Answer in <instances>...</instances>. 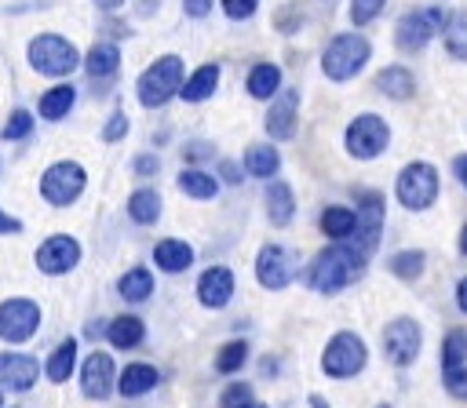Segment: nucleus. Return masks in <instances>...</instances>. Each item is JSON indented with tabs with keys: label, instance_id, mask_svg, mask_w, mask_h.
<instances>
[{
	"label": "nucleus",
	"instance_id": "44",
	"mask_svg": "<svg viewBox=\"0 0 467 408\" xmlns=\"http://www.w3.org/2000/svg\"><path fill=\"white\" fill-rule=\"evenodd\" d=\"M441 390H445L449 397H456V401H467V364L445 368V372H441Z\"/></svg>",
	"mask_w": 467,
	"mask_h": 408
},
{
	"label": "nucleus",
	"instance_id": "12",
	"mask_svg": "<svg viewBox=\"0 0 467 408\" xmlns=\"http://www.w3.org/2000/svg\"><path fill=\"white\" fill-rule=\"evenodd\" d=\"M299 277V251L277 240H266L255 251V284L266 291H285Z\"/></svg>",
	"mask_w": 467,
	"mask_h": 408
},
{
	"label": "nucleus",
	"instance_id": "18",
	"mask_svg": "<svg viewBox=\"0 0 467 408\" xmlns=\"http://www.w3.org/2000/svg\"><path fill=\"white\" fill-rule=\"evenodd\" d=\"M40 379V361L29 357V353H18V350H4L0 353V386L11 390V393H26L33 390Z\"/></svg>",
	"mask_w": 467,
	"mask_h": 408
},
{
	"label": "nucleus",
	"instance_id": "38",
	"mask_svg": "<svg viewBox=\"0 0 467 408\" xmlns=\"http://www.w3.org/2000/svg\"><path fill=\"white\" fill-rule=\"evenodd\" d=\"M303 26H306V7H303L299 0H288V4H281V7L274 11V29H277V33L296 36Z\"/></svg>",
	"mask_w": 467,
	"mask_h": 408
},
{
	"label": "nucleus",
	"instance_id": "34",
	"mask_svg": "<svg viewBox=\"0 0 467 408\" xmlns=\"http://www.w3.org/2000/svg\"><path fill=\"white\" fill-rule=\"evenodd\" d=\"M441 47L452 62H467V7L449 11V22L441 29Z\"/></svg>",
	"mask_w": 467,
	"mask_h": 408
},
{
	"label": "nucleus",
	"instance_id": "1",
	"mask_svg": "<svg viewBox=\"0 0 467 408\" xmlns=\"http://www.w3.org/2000/svg\"><path fill=\"white\" fill-rule=\"evenodd\" d=\"M368 251L358 248L354 240H328L310 262H306V288L317 291V295H339L343 288L358 284L368 270Z\"/></svg>",
	"mask_w": 467,
	"mask_h": 408
},
{
	"label": "nucleus",
	"instance_id": "33",
	"mask_svg": "<svg viewBox=\"0 0 467 408\" xmlns=\"http://www.w3.org/2000/svg\"><path fill=\"white\" fill-rule=\"evenodd\" d=\"M73 106H77V87H73L69 80H58L55 87H47V91L40 95L36 117H44V120H66V117L73 113Z\"/></svg>",
	"mask_w": 467,
	"mask_h": 408
},
{
	"label": "nucleus",
	"instance_id": "51",
	"mask_svg": "<svg viewBox=\"0 0 467 408\" xmlns=\"http://www.w3.org/2000/svg\"><path fill=\"white\" fill-rule=\"evenodd\" d=\"M452 299H456V310L467 317V273L456 280V288H452Z\"/></svg>",
	"mask_w": 467,
	"mask_h": 408
},
{
	"label": "nucleus",
	"instance_id": "25",
	"mask_svg": "<svg viewBox=\"0 0 467 408\" xmlns=\"http://www.w3.org/2000/svg\"><path fill=\"white\" fill-rule=\"evenodd\" d=\"M157 382H161V372H157L150 361H131V364H124L120 375H117V393L131 401V397H142V393L157 390Z\"/></svg>",
	"mask_w": 467,
	"mask_h": 408
},
{
	"label": "nucleus",
	"instance_id": "40",
	"mask_svg": "<svg viewBox=\"0 0 467 408\" xmlns=\"http://www.w3.org/2000/svg\"><path fill=\"white\" fill-rule=\"evenodd\" d=\"M387 4L390 0H347V18H350L354 29H365L387 11Z\"/></svg>",
	"mask_w": 467,
	"mask_h": 408
},
{
	"label": "nucleus",
	"instance_id": "36",
	"mask_svg": "<svg viewBox=\"0 0 467 408\" xmlns=\"http://www.w3.org/2000/svg\"><path fill=\"white\" fill-rule=\"evenodd\" d=\"M248 339H230V342H223L219 350H215V357H212V368L219 372V375H237L244 364H248Z\"/></svg>",
	"mask_w": 467,
	"mask_h": 408
},
{
	"label": "nucleus",
	"instance_id": "20",
	"mask_svg": "<svg viewBox=\"0 0 467 408\" xmlns=\"http://www.w3.org/2000/svg\"><path fill=\"white\" fill-rule=\"evenodd\" d=\"M263 208H266V222H270V226H277V230L292 226V222H296V211H299L296 189H292L285 178L263 182Z\"/></svg>",
	"mask_w": 467,
	"mask_h": 408
},
{
	"label": "nucleus",
	"instance_id": "21",
	"mask_svg": "<svg viewBox=\"0 0 467 408\" xmlns=\"http://www.w3.org/2000/svg\"><path fill=\"white\" fill-rule=\"evenodd\" d=\"M281 87H285V73H281L277 62L259 58V62L248 66V73H244V91H248V98H255V102H270V98L281 95Z\"/></svg>",
	"mask_w": 467,
	"mask_h": 408
},
{
	"label": "nucleus",
	"instance_id": "43",
	"mask_svg": "<svg viewBox=\"0 0 467 408\" xmlns=\"http://www.w3.org/2000/svg\"><path fill=\"white\" fill-rule=\"evenodd\" d=\"M128 131H131V120H128V113L124 109H113L109 117H106V124H102V142H120V138H128Z\"/></svg>",
	"mask_w": 467,
	"mask_h": 408
},
{
	"label": "nucleus",
	"instance_id": "58",
	"mask_svg": "<svg viewBox=\"0 0 467 408\" xmlns=\"http://www.w3.org/2000/svg\"><path fill=\"white\" fill-rule=\"evenodd\" d=\"M241 408H270V404H263V401H248V404H241Z\"/></svg>",
	"mask_w": 467,
	"mask_h": 408
},
{
	"label": "nucleus",
	"instance_id": "55",
	"mask_svg": "<svg viewBox=\"0 0 467 408\" xmlns=\"http://www.w3.org/2000/svg\"><path fill=\"white\" fill-rule=\"evenodd\" d=\"M157 7H161V0H139V18H150V15H157Z\"/></svg>",
	"mask_w": 467,
	"mask_h": 408
},
{
	"label": "nucleus",
	"instance_id": "9",
	"mask_svg": "<svg viewBox=\"0 0 467 408\" xmlns=\"http://www.w3.org/2000/svg\"><path fill=\"white\" fill-rule=\"evenodd\" d=\"M379 350H383V361L390 368H412L420 361V350H423V324L409 313L390 317L379 332Z\"/></svg>",
	"mask_w": 467,
	"mask_h": 408
},
{
	"label": "nucleus",
	"instance_id": "60",
	"mask_svg": "<svg viewBox=\"0 0 467 408\" xmlns=\"http://www.w3.org/2000/svg\"><path fill=\"white\" fill-rule=\"evenodd\" d=\"M0 408H4V386H0Z\"/></svg>",
	"mask_w": 467,
	"mask_h": 408
},
{
	"label": "nucleus",
	"instance_id": "56",
	"mask_svg": "<svg viewBox=\"0 0 467 408\" xmlns=\"http://www.w3.org/2000/svg\"><path fill=\"white\" fill-rule=\"evenodd\" d=\"M456 251L467 259V222H463V226H460V233H456Z\"/></svg>",
	"mask_w": 467,
	"mask_h": 408
},
{
	"label": "nucleus",
	"instance_id": "29",
	"mask_svg": "<svg viewBox=\"0 0 467 408\" xmlns=\"http://www.w3.org/2000/svg\"><path fill=\"white\" fill-rule=\"evenodd\" d=\"M124 211H128V219L135 226H157L161 222V211H164V197L153 186H139V189H131Z\"/></svg>",
	"mask_w": 467,
	"mask_h": 408
},
{
	"label": "nucleus",
	"instance_id": "4",
	"mask_svg": "<svg viewBox=\"0 0 467 408\" xmlns=\"http://www.w3.org/2000/svg\"><path fill=\"white\" fill-rule=\"evenodd\" d=\"M449 22V7L441 4H423V7H409L398 15L394 22V47L401 55H423L445 29Z\"/></svg>",
	"mask_w": 467,
	"mask_h": 408
},
{
	"label": "nucleus",
	"instance_id": "41",
	"mask_svg": "<svg viewBox=\"0 0 467 408\" xmlns=\"http://www.w3.org/2000/svg\"><path fill=\"white\" fill-rule=\"evenodd\" d=\"M182 160L186 164H197V168H204L212 157H215V142H208V138H190V142H182Z\"/></svg>",
	"mask_w": 467,
	"mask_h": 408
},
{
	"label": "nucleus",
	"instance_id": "31",
	"mask_svg": "<svg viewBox=\"0 0 467 408\" xmlns=\"http://www.w3.org/2000/svg\"><path fill=\"white\" fill-rule=\"evenodd\" d=\"M106 342L113 350H135L146 342V321L139 313H120V317H109V328H106Z\"/></svg>",
	"mask_w": 467,
	"mask_h": 408
},
{
	"label": "nucleus",
	"instance_id": "17",
	"mask_svg": "<svg viewBox=\"0 0 467 408\" xmlns=\"http://www.w3.org/2000/svg\"><path fill=\"white\" fill-rule=\"evenodd\" d=\"M193 291L204 310H226L230 299L237 295V273L230 266H208V270H201Z\"/></svg>",
	"mask_w": 467,
	"mask_h": 408
},
{
	"label": "nucleus",
	"instance_id": "47",
	"mask_svg": "<svg viewBox=\"0 0 467 408\" xmlns=\"http://www.w3.org/2000/svg\"><path fill=\"white\" fill-rule=\"evenodd\" d=\"M131 171H135V178H153L161 171V157L157 153H139L131 160Z\"/></svg>",
	"mask_w": 467,
	"mask_h": 408
},
{
	"label": "nucleus",
	"instance_id": "7",
	"mask_svg": "<svg viewBox=\"0 0 467 408\" xmlns=\"http://www.w3.org/2000/svg\"><path fill=\"white\" fill-rule=\"evenodd\" d=\"M26 62L33 73L40 76H51V80H66L73 69L84 66L77 44L62 33H36L29 44H26Z\"/></svg>",
	"mask_w": 467,
	"mask_h": 408
},
{
	"label": "nucleus",
	"instance_id": "2",
	"mask_svg": "<svg viewBox=\"0 0 467 408\" xmlns=\"http://www.w3.org/2000/svg\"><path fill=\"white\" fill-rule=\"evenodd\" d=\"M368 62H372V40L361 29H343L321 51V76L332 84H350L354 76L365 73Z\"/></svg>",
	"mask_w": 467,
	"mask_h": 408
},
{
	"label": "nucleus",
	"instance_id": "57",
	"mask_svg": "<svg viewBox=\"0 0 467 408\" xmlns=\"http://www.w3.org/2000/svg\"><path fill=\"white\" fill-rule=\"evenodd\" d=\"M306 404H310V408H332V404H328L321 393H310V397H306Z\"/></svg>",
	"mask_w": 467,
	"mask_h": 408
},
{
	"label": "nucleus",
	"instance_id": "13",
	"mask_svg": "<svg viewBox=\"0 0 467 408\" xmlns=\"http://www.w3.org/2000/svg\"><path fill=\"white\" fill-rule=\"evenodd\" d=\"M40 332V306L26 295H11L0 302V339L4 342H29Z\"/></svg>",
	"mask_w": 467,
	"mask_h": 408
},
{
	"label": "nucleus",
	"instance_id": "6",
	"mask_svg": "<svg viewBox=\"0 0 467 408\" xmlns=\"http://www.w3.org/2000/svg\"><path fill=\"white\" fill-rule=\"evenodd\" d=\"M390 138H394L390 120H387L383 113H372V109L354 113V117L347 120V128H343V149H347V157L358 160V164L379 160V157L390 149Z\"/></svg>",
	"mask_w": 467,
	"mask_h": 408
},
{
	"label": "nucleus",
	"instance_id": "42",
	"mask_svg": "<svg viewBox=\"0 0 467 408\" xmlns=\"http://www.w3.org/2000/svg\"><path fill=\"white\" fill-rule=\"evenodd\" d=\"M248 401H255V393H252V382H226L223 386V393H219V408H241V404H248Z\"/></svg>",
	"mask_w": 467,
	"mask_h": 408
},
{
	"label": "nucleus",
	"instance_id": "22",
	"mask_svg": "<svg viewBox=\"0 0 467 408\" xmlns=\"http://www.w3.org/2000/svg\"><path fill=\"white\" fill-rule=\"evenodd\" d=\"M219 80H223V66H219V62H201L193 73H186L179 98H182V102H190V106L208 102V98L219 91Z\"/></svg>",
	"mask_w": 467,
	"mask_h": 408
},
{
	"label": "nucleus",
	"instance_id": "3",
	"mask_svg": "<svg viewBox=\"0 0 467 408\" xmlns=\"http://www.w3.org/2000/svg\"><path fill=\"white\" fill-rule=\"evenodd\" d=\"M182 80H186V58L175 55V51L157 55V58L135 76V98H139L142 109H161V106H168L171 98H179Z\"/></svg>",
	"mask_w": 467,
	"mask_h": 408
},
{
	"label": "nucleus",
	"instance_id": "15",
	"mask_svg": "<svg viewBox=\"0 0 467 408\" xmlns=\"http://www.w3.org/2000/svg\"><path fill=\"white\" fill-rule=\"evenodd\" d=\"M299 91L296 87H281L277 98L266 102V117H263V131L270 142H288L299 131Z\"/></svg>",
	"mask_w": 467,
	"mask_h": 408
},
{
	"label": "nucleus",
	"instance_id": "45",
	"mask_svg": "<svg viewBox=\"0 0 467 408\" xmlns=\"http://www.w3.org/2000/svg\"><path fill=\"white\" fill-rule=\"evenodd\" d=\"M219 7L230 22H248V18H255L259 0H219Z\"/></svg>",
	"mask_w": 467,
	"mask_h": 408
},
{
	"label": "nucleus",
	"instance_id": "32",
	"mask_svg": "<svg viewBox=\"0 0 467 408\" xmlns=\"http://www.w3.org/2000/svg\"><path fill=\"white\" fill-rule=\"evenodd\" d=\"M157 291V277H153V270L150 266H128L124 273H120V280H117V295L124 299V302H150V295Z\"/></svg>",
	"mask_w": 467,
	"mask_h": 408
},
{
	"label": "nucleus",
	"instance_id": "39",
	"mask_svg": "<svg viewBox=\"0 0 467 408\" xmlns=\"http://www.w3.org/2000/svg\"><path fill=\"white\" fill-rule=\"evenodd\" d=\"M33 109H26V106H18V109H11L7 113V120H4V128H0V138L4 142H22V138H29L33 135Z\"/></svg>",
	"mask_w": 467,
	"mask_h": 408
},
{
	"label": "nucleus",
	"instance_id": "59",
	"mask_svg": "<svg viewBox=\"0 0 467 408\" xmlns=\"http://www.w3.org/2000/svg\"><path fill=\"white\" fill-rule=\"evenodd\" d=\"M372 408H394V404H390V401H379V404H372Z\"/></svg>",
	"mask_w": 467,
	"mask_h": 408
},
{
	"label": "nucleus",
	"instance_id": "54",
	"mask_svg": "<svg viewBox=\"0 0 467 408\" xmlns=\"http://www.w3.org/2000/svg\"><path fill=\"white\" fill-rule=\"evenodd\" d=\"M259 372H263V379H274L277 375V357H263L259 361Z\"/></svg>",
	"mask_w": 467,
	"mask_h": 408
},
{
	"label": "nucleus",
	"instance_id": "48",
	"mask_svg": "<svg viewBox=\"0 0 467 408\" xmlns=\"http://www.w3.org/2000/svg\"><path fill=\"white\" fill-rule=\"evenodd\" d=\"M215 4L219 0H182V15L193 18V22H201V18H208L215 11Z\"/></svg>",
	"mask_w": 467,
	"mask_h": 408
},
{
	"label": "nucleus",
	"instance_id": "11",
	"mask_svg": "<svg viewBox=\"0 0 467 408\" xmlns=\"http://www.w3.org/2000/svg\"><path fill=\"white\" fill-rule=\"evenodd\" d=\"M88 189V171L77 160H55L40 171V197L51 208H69Z\"/></svg>",
	"mask_w": 467,
	"mask_h": 408
},
{
	"label": "nucleus",
	"instance_id": "26",
	"mask_svg": "<svg viewBox=\"0 0 467 408\" xmlns=\"http://www.w3.org/2000/svg\"><path fill=\"white\" fill-rule=\"evenodd\" d=\"M244 171H248V178H259V182H270V178H277L281 175V149L274 146V142H252L248 149H244Z\"/></svg>",
	"mask_w": 467,
	"mask_h": 408
},
{
	"label": "nucleus",
	"instance_id": "5",
	"mask_svg": "<svg viewBox=\"0 0 467 408\" xmlns=\"http://www.w3.org/2000/svg\"><path fill=\"white\" fill-rule=\"evenodd\" d=\"M441 197V171L431 164V160H409L398 168L394 175V200L412 211V215H423L438 204Z\"/></svg>",
	"mask_w": 467,
	"mask_h": 408
},
{
	"label": "nucleus",
	"instance_id": "14",
	"mask_svg": "<svg viewBox=\"0 0 467 408\" xmlns=\"http://www.w3.org/2000/svg\"><path fill=\"white\" fill-rule=\"evenodd\" d=\"M80 255H84V251H80V240H77V237H69V233H51V237L40 240L33 262H36V270H40L44 277H62V273H73V270H77Z\"/></svg>",
	"mask_w": 467,
	"mask_h": 408
},
{
	"label": "nucleus",
	"instance_id": "30",
	"mask_svg": "<svg viewBox=\"0 0 467 408\" xmlns=\"http://www.w3.org/2000/svg\"><path fill=\"white\" fill-rule=\"evenodd\" d=\"M317 226L328 240H350L358 233V211L350 204H325L317 215Z\"/></svg>",
	"mask_w": 467,
	"mask_h": 408
},
{
	"label": "nucleus",
	"instance_id": "16",
	"mask_svg": "<svg viewBox=\"0 0 467 408\" xmlns=\"http://www.w3.org/2000/svg\"><path fill=\"white\" fill-rule=\"evenodd\" d=\"M77 379H80V393H84L88 401H106L109 393H117V364H113V357L102 353V350H91V353L80 361Z\"/></svg>",
	"mask_w": 467,
	"mask_h": 408
},
{
	"label": "nucleus",
	"instance_id": "19",
	"mask_svg": "<svg viewBox=\"0 0 467 408\" xmlns=\"http://www.w3.org/2000/svg\"><path fill=\"white\" fill-rule=\"evenodd\" d=\"M372 87H376L383 98H390V102H409V98H416L420 80H416V73H412L405 62H387V66L372 76Z\"/></svg>",
	"mask_w": 467,
	"mask_h": 408
},
{
	"label": "nucleus",
	"instance_id": "23",
	"mask_svg": "<svg viewBox=\"0 0 467 408\" xmlns=\"http://www.w3.org/2000/svg\"><path fill=\"white\" fill-rule=\"evenodd\" d=\"M193 259H197L193 255V244L182 240V237H161L153 244V266L161 273H186L193 266Z\"/></svg>",
	"mask_w": 467,
	"mask_h": 408
},
{
	"label": "nucleus",
	"instance_id": "50",
	"mask_svg": "<svg viewBox=\"0 0 467 408\" xmlns=\"http://www.w3.org/2000/svg\"><path fill=\"white\" fill-rule=\"evenodd\" d=\"M15 233H22V222L0 208V237H15Z\"/></svg>",
	"mask_w": 467,
	"mask_h": 408
},
{
	"label": "nucleus",
	"instance_id": "37",
	"mask_svg": "<svg viewBox=\"0 0 467 408\" xmlns=\"http://www.w3.org/2000/svg\"><path fill=\"white\" fill-rule=\"evenodd\" d=\"M438 364H441V372H445V368H460V364H467V332H463V328H449V332L441 335Z\"/></svg>",
	"mask_w": 467,
	"mask_h": 408
},
{
	"label": "nucleus",
	"instance_id": "53",
	"mask_svg": "<svg viewBox=\"0 0 467 408\" xmlns=\"http://www.w3.org/2000/svg\"><path fill=\"white\" fill-rule=\"evenodd\" d=\"M91 4H95L102 15H117V11L124 7V0H91Z\"/></svg>",
	"mask_w": 467,
	"mask_h": 408
},
{
	"label": "nucleus",
	"instance_id": "52",
	"mask_svg": "<svg viewBox=\"0 0 467 408\" xmlns=\"http://www.w3.org/2000/svg\"><path fill=\"white\" fill-rule=\"evenodd\" d=\"M106 328H109V321H102V317H95V321H88L84 324V339H99V335H106Z\"/></svg>",
	"mask_w": 467,
	"mask_h": 408
},
{
	"label": "nucleus",
	"instance_id": "49",
	"mask_svg": "<svg viewBox=\"0 0 467 408\" xmlns=\"http://www.w3.org/2000/svg\"><path fill=\"white\" fill-rule=\"evenodd\" d=\"M449 168H452V178H456V182H460V189H463V193H467V153H456V157H452V164H449Z\"/></svg>",
	"mask_w": 467,
	"mask_h": 408
},
{
	"label": "nucleus",
	"instance_id": "8",
	"mask_svg": "<svg viewBox=\"0 0 467 408\" xmlns=\"http://www.w3.org/2000/svg\"><path fill=\"white\" fill-rule=\"evenodd\" d=\"M317 364H321L325 379L347 382V379H354V375H361V372L368 368V342H365L358 332L339 328V332L328 335V342H325Z\"/></svg>",
	"mask_w": 467,
	"mask_h": 408
},
{
	"label": "nucleus",
	"instance_id": "28",
	"mask_svg": "<svg viewBox=\"0 0 467 408\" xmlns=\"http://www.w3.org/2000/svg\"><path fill=\"white\" fill-rule=\"evenodd\" d=\"M383 266H387V273H390L394 280L416 284V280H423V273H427V251H423V248H398V251L387 255Z\"/></svg>",
	"mask_w": 467,
	"mask_h": 408
},
{
	"label": "nucleus",
	"instance_id": "27",
	"mask_svg": "<svg viewBox=\"0 0 467 408\" xmlns=\"http://www.w3.org/2000/svg\"><path fill=\"white\" fill-rule=\"evenodd\" d=\"M175 186H179V193H186L190 200H215L223 182H219L215 171L197 168V164H186V168L175 175Z\"/></svg>",
	"mask_w": 467,
	"mask_h": 408
},
{
	"label": "nucleus",
	"instance_id": "24",
	"mask_svg": "<svg viewBox=\"0 0 467 408\" xmlns=\"http://www.w3.org/2000/svg\"><path fill=\"white\" fill-rule=\"evenodd\" d=\"M84 73H88L91 80H99V84H109V80L120 73V47H117L113 40L91 44L88 55H84Z\"/></svg>",
	"mask_w": 467,
	"mask_h": 408
},
{
	"label": "nucleus",
	"instance_id": "10",
	"mask_svg": "<svg viewBox=\"0 0 467 408\" xmlns=\"http://www.w3.org/2000/svg\"><path fill=\"white\" fill-rule=\"evenodd\" d=\"M350 200H354V211H358V233H354L350 240L372 255V251L379 248V240H383V226H387V197H383V189L354 186V189H350Z\"/></svg>",
	"mask_w": 467,
	"mask_h": 408
},
{
	"label": "nucleus",
	"instance_id": "35",
	"mask_svg": "<svg viewBox=\"0 0 467 408\" xmlns=\"http://www.w3.org/2000/svg\"><path fill=\"white\" fill-rule=\"evenodd\" d=\"M73 368H77V339H62V342L51 350V357L44 361V375L62 386V382L73 375Z\"/></svg>",
	"mask_w": 467,
	"mask_h": 408
},
{
	"label": "nucleus",
	"instance_id": "46",
	"mask_svg": "<svg viewBox=\"0 0 467 408\" xmlns=\"http://www.w3.org/2000/svg\"><path fill=\"white\" fill-rule=\"evenodd\" d=\"M215 175H219V182H223V186H241V182L248 178L244 164H237V160H230V157H223V160L215 164Z\"/></svg>",
	"mask_w": 467,
	"mask_h": 408
}]
</instances>
